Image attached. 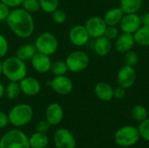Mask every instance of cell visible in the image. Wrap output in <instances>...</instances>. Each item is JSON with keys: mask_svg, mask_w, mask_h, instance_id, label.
I'll use <instances>...</instances> for the list:
<instances>
[{"mask_svg": "<svg viewBox=\"0 0 149 148\" xmlns=\"http://www.w3.org/2000/svg\"><path fill=\"white\" fill-rule=\"evenodd\" d=\"M11 9H10L6 4L0 1V22L5 21Z\"/></svg>", "mask_w": 149, "mask_h": 148, "instance_id": "cell-37", "label": "cell"}, {"mask_svg": "<svg viewBox=\"0 0 149 148\" xmlns=\"http://www.w3.org/2000/svg\"><path fill=\"white\" fill-rule=\"evenodd\" d=\"M141 24H142V25L149 26V12L144 13V14L141 17Z\"/></svg>", "mask_w": 149, "mask_h": 148, "instance_id": "cell-40", "label": "cell"}, {"mask_svg": "<svg viewBox=\"0 0 149 148\" xmlns=\"http://www.w3.org/2000/svg\"><path fill=\"white\" fill-rule=\"evenodd\" d=\"M135 44L142 46L148 47L149 46V26L141 25L134 33Z\"/></svg>", "mask_w": 149, "mask_h": 148, "instance_id": "cell-24", "label": "cell"}, {"mask_svg": "<svg viewBox=\"0 0 149 148\" xmlns=\"http://www.w3.org/2000/svg\"><path fill=\"white\" fill-rule=\"evenodd\" d=\"M0 148H31L29 137L17 128L10 129L1 137Z\"/></svg>", "mask_w": 149, "mask_h": 148, "instance_id": "cell-4", "label": "cell"}, {"mask_svg": "<svg viewBox=\"0 0 149 148\" xmlns=\"http://www.w3.org/2000/svg\"><path fill=\"white\" fill-rule=\"evenodd\" d=\"M137 73L133 66L124 65L120 68L117 73V83L125 89L131 88L136 82Z\"/></svg>", "mask_w": 149, "mask_h": 148, "instance_id": "cell-9", "label": "cell"}, {"mask_svg": "<svg viewBox=\"0 0 149 148\" xmlns=\"http://www.w3.org/2000/svg\"><path fill=\"white\" fill-rule=\"evenodd\" d=\"M34 44L38 52L47 56H52L58 51V40L53 33L45 31L40 33L36 38Z\"/></svg>", "mask_w": 149, "mask_h": 148, "instance_id": "cell-6", "label": "cell"}, {"mask_svg": "<svg viewBox=\"0 0 149 148\" xmlns=\"http://www.w3.org/2000/svg\"><path fill=\"white\" fill-rule=\"evenodd\" d=\"M120 8L125 14L137 13L142 7L143 0H119Z\"/></svg>", "mask_w": 149, "mask_h": 148, "instance_id": "cell-22", "label": "cell"}, {"mask_svg": "<svg viewBox=\"0 0 149 148\" xmlns=\"http://www.w3.org/2000/svg\"><path fill=\"white\" fill-rule=\"evenodd\" d=\"M37 52L38 51L34 44H24L20 45L17 49L15 56L26 62V61H31V59Z\"/></svg>", "mask_w": 149, "mask_h": 148, "instance_id": "cell-21", "label": "cell"}, {"mask_svg": "<svg viewBox=\"0 0 149 148\" xmlns=\"http://www.w3.org/2000/svg\"><path fill=\"white\" fill-rule=\"evenodd\" d=\"M31 148H45L48 147L49 138L46 133L35 132L29 137Z\"/></svg>", "mask_w": 149, "mask_h": 148, "instance_id": "cell-23", "label": "cell"}, {"mask_svg": "<svg viewBox=\"0 0 149 148\" xmlns=\"http://www.w3.org/2000/svg\"><path fill=\"white\" fill-rule=\"evenodd\" d=\"M52 19L56 24H63L67 19V15L65 10L58 8L52 13Z\"/></svg>", "mask_w": 149, "mask_h": 148, "instance_id": "cell-32", "label": "cell"}, {"mask_svg": "<svg viewBox=\"0 0 149 148\" xmlns=\"http://www.w3.org/2000/svg\"><path fill=\"white\" fill-rule=\"evenodd\" d=\"M45 116L51 126H58L64 119V109L58 103H51L45 109Z\"/></svg>", "mask_w": 149, "mask_h": 148, "instance_id": "cell-15", "label": "cell"}, {"mask_svg": "<svg viewBox=\"0 0 149 148\" xmlns=\"http://www.w3.org/2000/svg\"><path fill=\"white\" fill-rule=\"evenodd\" d=\"M21 7L31 14L40 10V4L38 0H24Z\"/></svg>", "mask_w": 149, "mask_h": 148, "instance_id": "cell-30", "label": "cell"}, {"mask_svg": "<svg viewBox=\"0 0 149 148\" xmlns=\"http://www.w3.org/2000/svg\"><path fill=\"white\" fill-rule=\"evenodd\" d=\"M137 128L141 138H142L146 141H149V117L143 121L140 122Z\"/></svg>", "mask_w": 149, "mask_h": 148, "instance_id": "cell-31", "label": "cell"}, {"mask_svg": "<svg viewBox=\"0 0 149 148\" xmlns=\"http://www.w3.org/2000/svg\"><path fill=\"white\" fill-rule=\"evenodd\" d=\"M141 139L138 128L127 125L120 127L114 133V141L120 147H131L135 146Z\"/></svg>", "mask_w": 149, "mask_h": 148, "instance_id": "cell-5", "label": "cell"}, {"mask_svg": "<svg viewBox=\"0 0 149 148\" xmlns=\"http://www.w3.org/2000/svg\"><path fill=\"white\" fill-rule=\"evenodd\" d=\"M3 76L9 81H21L28 75L26 62L17 56H10L2 61Z\"/></svg>", "mask_w": 149, "mask_h": 148, "instance_id": "cell-2", "label": "cell"}, {"mask_svg": "<svg viewBox=\"0 0 149 148\" xmlns=\"http://www.w3.org/2000/svg\"><path fill=\"white\" fill-rule=\"evenodd\" d=\"M1 76H3V69H2V61L0 59V78Z\"/></svg>", "mask_w": 149, "mask_h": 148, "instance_id": "cell-42", "label": "cell"}, {"mask_svg": "<svg viewBox=\"0 0 149 148\" xmlns=\"http://www.w3.org/2000/svg\"><path fill=\"white\" fill-rule=\"evenodd\" d=\"M50 72L53 76H61L65 75L69 70L65 60H56L52 63Z\"/></svg>", "mask_w": 149, "mask_h": 148, "instance_id": "cell-27", "label": "cell"}, {"mask_svg": "<svg viewBox=\"0 0 149 148\" xmlns=\"http://www.w3.org/2000/svg\"><path fill=\"white\" fill-rule=\"evenodd\" d=\"M10 124L8 114H6L4 112L0 111V129L6 127Z\"/></svg>", "mask_w": 149, "mask_h": 148, "instance_id": "cell-39", "label": "cell"}, {"mask_svg": "<svg viewBox=\"0 0 149 148\" xmlns=\"http://www.w3.org/2000/svg\"><path fill=\"white\" fill-rule=\"evenodd\" d=\"M4 90H5V85L0 82V99L4 96Z\"/></svg>", "mask_w": 149, "mask_h": 148, "instance_id": "cell-41", "label": "cell"}, {"mask_svg": "<svg viewBox=\"0 0 149 148\" xmlns=\"http://www.w3.org/2000/svg\"><path fill=\"white\" fill-rule=\"evenodd\" d=\"M95 96L101 101H110L113 99V87L107 82H98L93 89Z\"/></svg>", "mask_w": 149, "mask_h": 148, "instance_id": "cell-18", "label": "cell"}, {"mask_svg": "<svg viewBox=\"0 0 149 148\" xmlns=\"http://www.w3.org/2000/svg\"><path fill=\"white\" fill-rule=\"evenodd\" d=\"M33 114V108L30 105L20 103L11 107V109L9 111V122L17 128L23 127L32 120Z\"/></svg>", "mask_w": 149, "mask_h": 148, "instance_id": "cell-3", "label": "cell"}, {"mask_svg": "<svg viewBox=\"0 0 149 148\" xmlns=\"http://www.w3.org/2000/svg\"><path fill=\"white\" fill-rule=\"evenodd\" d=\"M68 38L72 44L77 47H82L86 45L91 38L85 25L82 24L73 25L69 31Z\"/></svg>", "mask_w": 149, "mask_h": 148, "instance_id": "cell-10", "label": "cell"}, {"mask_svg": "<svg viewBox=\"0 0 149 148\" xmlns=\"http://www.w3.org/2000/svg\"><path fill=\"white\" fill-rule=\"evenodd\" d=\"M68 70L73 73H79L85 71L90 63V58L87 52L82 50L72 51L65 58Z\"/></svg>", "mask_w": 149, "mask_h": 148, "instance_id": "cell-7", "label": "cell"}, {"mask_svg": "<svg viewBox=\"0 0 149 148\" xmlns=\"http://www.w3.org/2000/svg\"><path fill=\"white\" fill-rule=\"evenodd\" d=\"M0 1L4 4H6L10 9H14V8L21 7L24 0H0Z\"/></svg>", "mask_w": 149, "mask_h": 148, "instance_id": "cell-38", "label": "cell"}, {"mask_svg": "<svg viewBox=\"0 0 149 148\" xmlns=\"http://www.w3.org/2000/svg\"><path fill=\"white\" fill-rule=\"evenodd\" d=\"M107 24L103 17L99 16H93L88 18L85 24V27L90 36V38H97L104 36L107 29Z\"/></svg>", "mask_w": 149, "mask_h": 148, "instance_id": "cell-12", "label": "cell"}, {"mask_svg": "<svg viewBox=\"0 0 149 148\" xmlns=\"http://www.w3.org/2000/svg\"><path fill=\"white\" fill-rule=\"evenodd\" d=\"M52 90L58 95H68L73 91V82L66 75L54 76L50 82Z\"/></svg>", "mask_w": 149, "mask_h": 148, "instance_id": "cell-8", "label": "cell"}, {"mask_svg": "<svg viewBox=\"0 0 149 148\" xmlns=\"http://www.w3.org/2000/svg\"><path fill=\"white\" fill-rule=\"evenodd\" d=\"M40 4V10L45 13L52 14L54 10L58 8V0H38Z\"/></svg>", "mask_w": 149, "mask_h": 148, "instance_id": "cell-28", "label": "cell"}, {"mask_svg": "<svg viewBox=\"0 0 149 148\" xmlns=\"http://www.w3.org/2000/svg\"><path fill=\"white\" fill-rule=\"evenodd\" d=\"M94 52L100 57H106L109 54L112 49V42L106 36H101L94 38L93 44Z\"/></svg>", "mask_w": 149, "mask_h": 148, "instance_id": "cell-19", "label": "cell"}, {"mask_svg": "<svg viewBox=\"0 0 149 148\" xmlns=\"http://www.w3.org/2000/svg\"><path fill=\"white\" fill-rule=\"evenodd\" d=\"M139 62V56L138 53L133 50L128 51L127 52L124 53V63L127 65L134 67Z\"/></svg>", "mask_w": 149, "mask_h": 148, "instance_id": "cell-29", "label": "cell"}, {"mask_svg": "<svg viewBox=\"0 0 149 148\" xmlns=\"http://www.w3.org/2000/svg\"><path fill=\"white\" fill-rule=\"evenodd\" d=\"M21 92L28 97H34L38 95L42 89L39 80L32 76H26L19 81Z\"/></svg>", "mask_w": 149, "mask_h": 148, "instance_id": "cell-14", "label": "cell"}, {"mask_svg": "<svg viewBox=\"0 0 149 148\" xmlns=\"http://www.w3.org/2000/svg\"><path fill=\"white\" fill-rule=\"evenodd\" d=\"M124 12L120 7H113L109 9L107 11H106L103 18L107 24V25H113V26H117L120 22L121 21Z\"/></svg>", "mask_w": 149, "mask_h": 148, "instance_id": "cell-20", "label": "cell"}, {"mask_svg": "<svg viewBox=\"0 0 149 148\" xmlns=\"http://www.w3.org/2000/svg\"><path fill=\"white\" fill-rule=\"evenodd\" d=\"M131 116L134 119V120L140 123L148 117V112L144 106L136 105L131 110Z\"/></svg>", "mask_w": 149, "mask_h": 148, "instance_id": "cell-26", "label": "cell"}, {"mask_svg": "<svg viewBox=\"0 0 149 148\" xmlns=\"http://www.w3.org/2000/svg\"><path fill=\"white\" fill-rule=\"evenodd\" d=\"M5 22L10 31L19 38H28L34 32V18L22 7L11 9Z\"/></svg>", "mask_w": 149, "mask_h": 148, "instance_id": "cell-1", "label": "cell"}, {"mask_svg": "<svg viewBox=\"0 0 149 148\" xmlns=\"http://www.w3.org/2000/svg\"><path fill=\"white\" fill-rule=\"evenodd\" d=\"M21 88L19 82L17 81H9V83L5 85L4 96L10 100L17 99L21 94Z\"/></svg>", "mask_w": 149, "mask_h": 148, "instance_id": "cell-25", "label": "cell"}, {"mask_svg": "<svg viewBox=\"0 0 149 148\" xmlns=\"http://www.w3.org/2000/svg\"><path fill=\"white\" fill-rule=\"evenodd\" d=\"M56 148H76V139L66 128L58 129L53 136Z\"/></svg>", "mask_w": 149, "mask_h": 148, "instance_id": "cell-11", "label": "cell"}, {"mask_svg": "<svg viewBox=\"0 0 149 148\" xmlns=\"http://www.w3.org/2000/svg\"><path fill=\"white\" fill-rule=\"evenodd\" d=\"M52 126L49 124V122L45 119L42 120H39L37 125H36V132H39V133H46L50 127Z\"/></svg>", "mask_w": 149, "mask_h": 148, "instance_id": "cell-35", "label": "cell"}, {"mask_svg": "<svg viewBox=\"0 0 149 148\" xmlns=\"http://www.w3.org/2000/svg\"><path fill=\"white\" fill-rule=\"evenodd\" d=\"M52 59L50 56L37 52L31 59V65L32 68L40 74H45L50 72L52 66Z\"/></svg>", "mask_w": 149, "mask_h": 148, "instance_id": "cell-16", "label": "cell"}, {"mask_svg": "<svg viewBox=\"0 0 149 148\" xmlns=\"http://www.w3.org/2000/svg\"><path fill=\"white\" fill-rule=\"evenodd\" d=\"M9 51V42L4 35L0 33V59L4 58Z\"/></svg>", "mask_w": 149, "mask_h": 148, "instance_id": "cell-33", "label": "cell"}, {"mask_svg": "<svg viewBox=\"0 0 149 148\" xmlns=\"http://www.w3.org/2000/svg\"><path fill=\"white\" fill-rule=\"evenodd\" d=\"M127 94V89H125L122 86H116L115 88H113V98L117 99H122L126 97Z\"/></svg>", "mask_w": 149, "mask_h": 148, "instance_id": "cell-36", "label": "cell"}, {"mask_svg": "<svg viewBox=\"0 0 149 148\" xmlns=\"http://www.w3.org/2000/svg\"><path fill=\"white\" fill-rule=\"evenodd\" d=\"M135 44L134 34L121 32L115 39V49L120 53H126L130 50H133Z\"/></svg>", "mask_w": 149, "mask_h": 148, "instance_id": "cell-17", "label": "cell"}, {"mask_svg": "<svg viewBox=\"0 0 149 148\" xmlns=\"http://www.w3.org/2000/svg\"><path fill=\"white\" fill-rule=\"evenodd\" d=\"M45 148H51V147H45Z\"/></svg>", "mask_w": 149, "mask_h": 148, "instance_id": "cell-43", "label": "cell"}, {"mask_svg": "<svg viewBox=\"0 0 149 148\" xmlns=\"http://www.w3.org/2000/svg\"><path fill=\"white\" fill-rule=\"evenodd\" d=\"M119 34H120V31H119V28L117 26L107 25V29L105 31L104 36H106L107 38H109L112 41V40H115L116 38L119 36Z\"/></svg>", "mask_w": 149, "mask_h": 148, "instance_id": "cell-34", "label": "cell"}, {"mask_svg": "<svg viewBox=\"0 0 149 148\" xmlns=\"http://www.w3.org/2000/svg\"><path fill=\"white\" fill-rule=\"evenodd\" d=\"M141 25V16H139L137 13L124 14L121 21L119 24L121 32L130 34H134Z\"/></svg>", "mask_w": 149, "mask_h": 148, "instance_id": "cell-13", "label": "cell"}]
</instances>
